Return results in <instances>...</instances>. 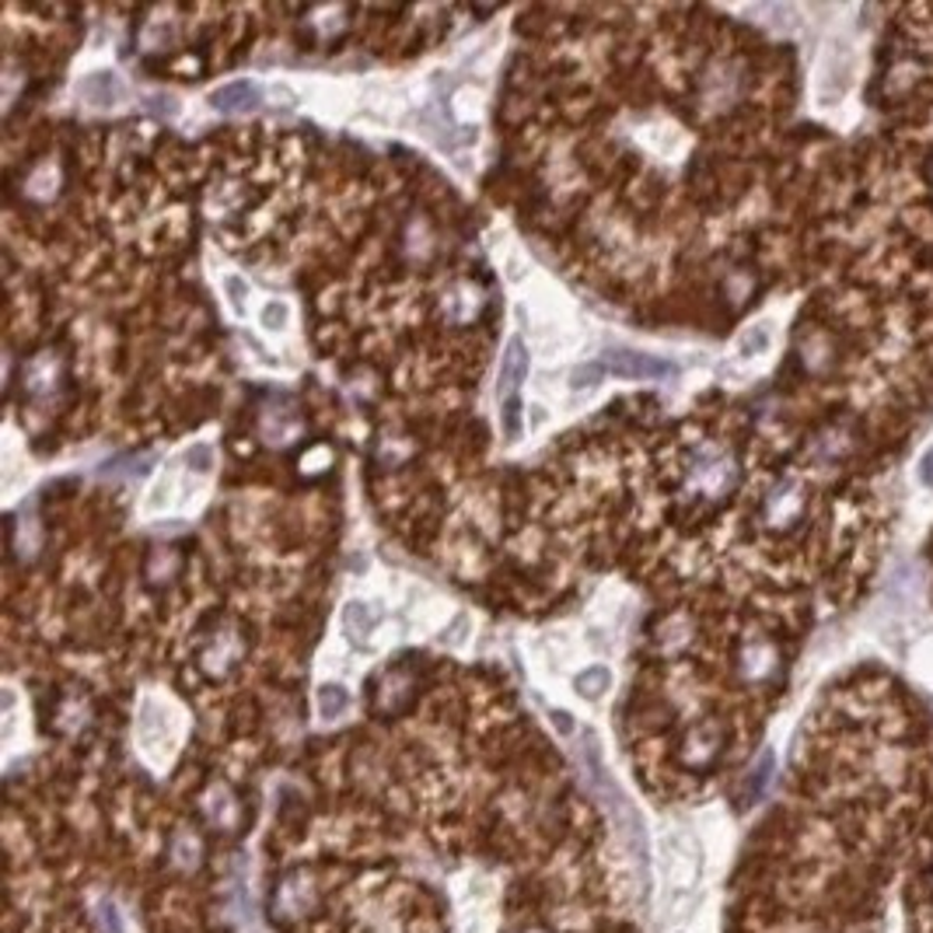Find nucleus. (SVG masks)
<instances>
[{
	"instance_id": "1",
	"label": "nucleus",
	"mask_w": 933,
	"mask_h": 933,
	"mask_svg": "<svg viewBox=\"0 0 933 933\" xmlns=\"http://www.w3.org/2000/svg\"><path fill=\"white\" fill-rule=\"evenodd\" d=\"M682 489L689 504H723L738 489V458L720 445L696 448L682 465Z\"/></svg>"
},
{
	"instance_id": "2",
	"label": "nucleus",
	"mask_w": 933,
	"mask_h": 933,
	"mask_svg": "<svg viewBox=\"0 0 933 933\" xmlns=\"http://www.w3.org/2000/svg\"><path fill=\"white\" fill-rule=\"evenodd\" d=\"M609 371L615 378H626V381H661V378L676 375L671 360L654 357V353H643V350H630V347L609 350Z\"/></svg>"
},
{
	"instance_id": "3",
	"label": "nucleus",
	"mask_w": 933,
	"mask_h": 933,
	"mask_svg": "<svg viewBox=\"0 0 933 933\" xmlns=\"http://www.w3.org/2000/svg\"><path fill=\"white\" fill-rule=\"evenodd\" d=\"M800 514H805V497H800V489L790 486V483H780L772 489V494L766 497L762 504V517H766V525L776 528V532H784L790 525L800 522Z\"/></svg>"
},
{
	"instance_id": "4",
	"label": "nucleus",
	"mask_w": 933,
	"mask_h": 933,
	"mask_svg": "<svg viewBox=\"0 0 933 933\" xmlns=\"http://www.w3.org/2000/svg\"><path fill=\"white\" fill-rule=\"evenodd\" d=\"M81 98H85V106H91V109H116V106H123V101L129 98V91H126L119 74H113V70H91L81 81Z\"/></svg>"
},
{
	"instance_id": "5",
	"label": "nucleus",
	"mask_w": 933,
	"mask_h": 933,
	"mask_svg": "<svg viewBox=\"0 0 933 933\" xmlns=\"http://www.w3.org/2000/svg\"><path fill=\"white\" fill-rule=\"evenodd\" d=\"M525 375H528V350L522 343V336H514V340L507 343V350H504V365H500V381H497L500 402L517 399V388H522Z\"/></svg>"
},
{
	"instance_id": "6",
	"label": "nucleus",
	"mask_w": 933,
	"mask_h": 933,
	"mask_svg": "<svg viewBox=\"0 0 933 933\" xmlns=\"http://www.w3.org/2000/svg\"><path fill=\"white\" fill-rule=\"evenodd\" d=\"M206 101H211L217 113H245L263 101V91H259V85H252V81H231V85L214 88L206 95Z\"/></svg>"
},
{
	"instance_id": "7",
	"label": "nucleus",
	"mask_w": 933,
	"mask_h": 933,
	"mask_svg": "<svg viewBox=\"0 0 933 933\" xmlns=\"http://www.w3.org/2000/svg\"><path fill=\"white\" fill-rule=\"evenodd\" d=\"M378 609L368 605V602H347L343 605V633L353 647H365L371 640V633L378 630Z\"/></svg>"
},
{
	"instance_id": "8",
	"label": "nucleus",
	"mask_w": 933,
	"mask_h": 933,
	"mask_svg": "<svg viewBox=\"0 0 933 933\" xmlns=\"http://www.w3.org/2000/svg\"><path fill=\"white\" fill-rule=\"evenodd\" d=\"M308 895H311V881L304 874L283 881L280 892H276V905H273V916L276 920H298L308 910Z\"/></svg>"
},
{
	"instance_id": "9",
	"label": "nucleus",
	"mask_w": 933,
	"mask_h": 933,
	"mask_svg": "<svg viewBox=\"0 0 933 933\" xmlns=\"http://www.w3.org/2000/svg\"><path fill=\"white\" fill-rule=\"evenodd\" d=\"M612 689V671L605 664H591L574 679V692L581 699H602Z\"/></svg>"
},
{
	"instance_id": "10",
	"label": "nucleus",
	"mask_w": 933,
	"mask_h": 933,
	"mask_svg": "<svg viewBox=\"0 0 933 933\" xmlns=\"http://www.w3.org/2000/svg\"><path fill=\"white\" fill-rule=\"evenodd\" d=\"M315 699H319V717L322 720H336L340 713H347V707H350V692L343 686H336V682L319 686Z\"/></svg>"
},
{
	"instance_id": "11",
	"label": "nucleus",
	"mask_w": 933,
	"mask_h": 933,
	"mask_svg": "<svg viewBox=\"0 0 933 933\" xmlns=\"http://www.w3.org/2000/svg\"><path fill=\"white\" fill-rule=\"evenodd\" d=\"M203 808H206V815H211L217 825H231V818L239 815V808H235V797H231L227 790H221V787L206 794Z\"/></svg>"
},
{
	"instance_id": "12",
	"label": "nucleus",
	"mask_w": 933,
	"mask_h": 933,
	"mask_svg": "<svg viewBox=\"0 0 933 933\" xmlns=\"http://www.w3.org/2000/svg\"><path fill=\"white\" fill-rule=\"evenodd\" d=\"M203 857V849H200V839L193 833H178L175 846H172V861L183 867V871H193Z\"/></svg>"
},
{
	"instance_id": "13",
	"label": "nucleus",
	"mask_w": 933,
	"mask_h": 933,
	"mask_svg": "<svg viewBox=\"0 0 933 933\" xmlns=\"http://www.w3.org/2000/svg\"><path fill=\"white\" fill-rule=\"evenodd\" d=\"M500 430H504V440H517V437H522V430H525V420H522V396L500 402Z\"/></svg>"
},
{
	"instance_id": "14",
	"label": "nucleus",
	"mask_w": 933,
	"mask_h": 933,
	"mask_svg": "<svg viewBox=\"0 0 933 933\" xmlns=\"http://www.w3.org/2000/svg\"><path fill=\"white\" fill-rule=\"evenodd\" d=\"M602 381H605L602 365H577L574 371H570V388H574V392H594Z\"/></svg>"
},
{
	"instance_id": "15",
	"label": "nucleus",
	"mask_w": 933,
	"mask_h": 933,
	"mask_svg": "<svg viewBox=\"0 0 933 933\" xmlns=\"http://www.w3.org/2000/svg\"><path fill=\"white\" fill-rule=\"evenodd\" d=\"M288 304L283 301H270L263 311H259V322H263V329H270V332H280L283 325H288Z\"/></svg>"
},
{
	"instance_id": "16",
	"label": "nucleus",
	"mask_w": 933,
	"mask_h": 933,
	"mask_svg": "<svg viewBox=\"0 0 933 933\" xmlns=\"http://www.w3.org/2000/svg\"><path fill=\"white\" fill-rule=\"evenodd\" d=\"M224 291L231 298V308L239 311V315H245V304H249V283L242 276H227L224 280Z\"/></svg>"
},
{
	"instance_id": "17",
	"label": "nucleus",
	"mask_w": 933,
	"mask_h": 933,
	"mask_svg": "<svg viewBox=\"0 0 933 933\" xmlns=\"http://www.w3.org/2000/svg\"><path fill=\"white\" fill-rule=\"evenodd\" d=\"M186 461L193 465L196 473H211L214 469V448L211 445H196V448H189Z\"/></svg>"
},
{
	"instance_id": "18",
	"label": "nucleus",
	"mask_w": 933,
	"mask_h": 933,
	"mask_svg": "<svg viewBox=\"0 0 933 933\" xmlns=\"http://www.w3.org/2000/svg\"><path fill=\"white\" fill-rule=\"evenodd\" d=\"M98 916H101V926H106V933H123V923H119V913L113 910L109 902H101L98 905Z\"/></svg>"
},
{
	"instance_id": "19",
	"label": "nucleus",
	"mask_w": 933,
	"mask_h": 933,
	"mask_svg": "<svg viewBox=\"0 0 933 933\" xmlns=\"http://www.w3.org/2000/svg\"><path fill=\"white\" fill-rule=\"evenodd\" d=\"M465 633H469V615H458V619H455V626L445 633V640H448V643H458Z\"/></svg>"
},
{
	"instance_id": "20",
	"label": "nucleus",
	"mask_w": 933,
	"mask_h": 933,
	"mask_svg": "<svg viewBox=\"0 0 933 933\" xmlns=\"http://www.w3.org/2000/svg\"><path fill=\"white\" fill-rule=\"evenodd\" d=\"M550 717H553V723H556V728H560L563 735H574V717H570V713H563V710H550Z\"/></svg>"
},
{
	"instance_id": "21",
	"label": "nucleus",
	"mask_w": 933,
	"mask_h": 933,
	"mask_svg": "<svg viewBox=\"0 0 933 933\" xmlns=\"http://www.w3.org/2000/svg\"><path fill=\"white\" fill-rule=\"evenodd\" d=\"M751 340L741 343V353H756V350H766V336L762 332H748Z\"/></svg>"
},
{
	"instance_id": "22",
	"label": "nucleus",
	"mask_w": 933,
	"mask_h": 933,
	"mask_svg": "<svg viewBox=\"0 0 933 933\" xmlns=\"http://www.w3.org/2000/svg\"><path fill=\"white\" fill-rule=\"evenodd\" d=\"M528 420H532V427H542V424H546V406L532 402V406H528Z\"/></svg>"
},
{
	"instance_id": "23",
	"label": "nucleus",
	"mask_w": 933,
	"mask_h": 933,
	"mask_svg": "<svg viewBox=\"0 0 933 933\" xmlns=\"http://www.w3.org/2000/svg\"><path fill=\"white\" fill-rule=\"evenodd\" d=\"M920 473H923V483H930V486H933V448H930V455H923V461H920Z\"/></svg>"
},
{
	"instance_id": "24",
	"label": "nucleus",
	"mask_w": 933,
	"mask_h": 933,
	"mask_svg": "<svg viewBox=\"0 0 933 933\" xmlns=\"http://www.w3.org/2000/svg\"><path fill=\"white\" fill-rule=\"evenodd\" d=\"M926 183H930V196H933V162H930V172H926Z\"/></svg>"
},
{
	"instance_id": "25",
	"label": "nucleus",
	"mask_w": 933,
	"mask_h": 933,
	"mask_svg": "<svg viewBox=\"0 0 933 933\" xmlns=\"http://www.w3.org/2000/svg\"><path fill=\"white\" fill-rule=\"evenodd\" d=\"M525 933H542V930H525Z\"/></svg>"
}]
</instances>
